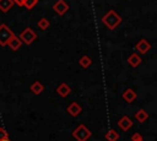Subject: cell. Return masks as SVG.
<instances>
[{"label": "cell", "instance_id": "e0dca14e", "mask_svg": "<svg viewBox=\"0 0 157 141\" xmlns=\"http://www.w3.org/2000/svg\"><path fill=\"white\" fill-rule=\"evenodd\" d=\"M105 140L107 141H118V139H119V134L114 130V129H110V130H108V132L105 134Z\"/></svg>", "mask_w": 157, "mask_h": 141}, {"label": "cell", "instance_id": "2e32d148", "mask_svg": "<svg viewBox=\"0 0 157 141\" xmlns=\"http://www.w3.org/2000/svg\"><path fill=\"white\" fill-rule=\"evenodd\" d=\"M78 64L81 65L82 69H88L91 65H92V59L87 55H82L80 59H78Z\"/></svg>", "mask_w": 157, "mask_h": 141}, {"label": "cell", "instance_id": "ffe728a7", "mask_svg": "<svg viewBox=\"0 0 157 141\" xmlns=\"http://www.w3.org/2000/svg\"><path fill=\"white\" fill-rule=\"evenodd\" d=\"M7 139H9V135H7L6 130H5L4 128H0V141H2V140H7Z\"/></svg>", "mask_w": 157, "mask_h": 141}, {"label": "cell", "instance_id": "7402d4cb", "mask_svg": "<svg viewBox=\"0 0 157 141\" xmlns=\"http://www.w3.org/2000/svg\"><path fill=\"white\" fill-rule=\"evenodd\" d=\"M13 1V4H17L18 6H22V2H23V0H12Z\"/></svg>", "mask_w": 157, "mask_h": 141}, {"label": "cell", "instance_id": "5b68a950", "mask_svg": "<svg viewBox=\"0 0 157 141\" xmlns=\"http://www.w3.org/2000/svg\"><path fill=\"white\" fill-rule=\"evenodd\" d=\"M69 10V5L65 2V0H58L54 5H53V11L55 13H58L59 16H63Z\"/></svg>", "mask_w": 157, "mask_h": 141}, {"label": "cell", "instance_id": "cb8c5ba5", "mask_svg": "<svg viewBox=\"0 0 157 141\" xmlns=\"http://www.w3.org/2000/svg\"><path fill=\"white\" fill-rule=\"evenodd\" d=\"M140 141H144V140H140Z\"/></svg>", "mask_w": 157, "mask_h": 141}, {"label": "cell", "instance_id": "30bf717a", "mask_svg": "<svg viewBox=\"0 0 157 141\" xmlns=\"http://www.w3.org/2000/svg\"><path fill=\"white\" fill-rule=\"evenodd\" d=\"M141 63H142V59H141V56H140L137 53H132V54H130L129 58H128V64H129L131 67H137Z\"/></svg>", "mask_w": 157, "mask_h": 141}, {"label": "cell", "instance_id": "8fae6325", "mask_svg": "<svg viewBox=\"0 0 157 141\" xmlns=\"http://www.w3.org/2000/svg\"><path fill=\"white\" fill-rule=\"evenodd\" d=\"M11 50H13V51H16V50H18L20 48H21V45H22V42L20 40V38L15 34L9 42H7V44H6Z\"/></svg>", "mask_w": 157, "mask_h": 141}, {"label": "cell", "instance_id": "7a4b0ae2", "mask_svg": "<svg viewBox=\"0 0 157 141\" xmlns=\"http://www.w3.org/2000/svg\"><path fill=\"white\" fill-rule=\"evenodd\" d=\"M72 136L76 141H87L91 137V131L83 125L80 124L74 131H72Z\"/></svg>", "mask_w": 157, "mask_h": 141}, {"label": "cell", "instance_id": "9a60e30c", "mask_svg": "<svg viewBox=\"0 0 157 141\" xmlns=\"http://www.w3.org/2000/svg\"><path fill=\"white\" fill-rule=\"evenodd\" d=\"M13 1L12 0H0V11L1 12H7L12 9L13 6Z\"/></svg>", "mask_w": 157, "mask_h": 141}, {"label": "cell", "instance_id": "7c38bea8", "mask_svg": "<svg viewBox=\"0 0 157 141\" xmlns=\"http://www.w3.org/2000/svg\"><path fill=\"white\" fill-rule=\"evenodd\" d=\"M136 97H137V94H136V92L132 88H128L123 93V99L125 102H128V103H132L136 99Z\"/></svg>", "mask_w": 157, "mask_h": 141}, {"label": "cell", "instance_id": "4fadbf2b", "mask_svg": "<svg viewBox=\"0 0 157 141\" xmlns=\"http://www.w3.org/2000/svg\"><path fill=\"white\" fill-rule=\"evenodd\" d=\"M29 90H31V92L34 93V94H40V93L44 91V85H42L39 81H34V82L31 85Z\"/></svg>", "mask_w": 157, "mask_h": 141}, {"label": "cell", "instance_id": "3957f363", "mask_svg": "<svg viewBox=\"0 0 157 141\" xmlns=\"http://www.w3.org/2000/svg\"><path fill=\"white\" fill-rule=\"evenodd\" d=\"M20 40L22 42V43H25V44H27V45H31L36 39H37V33L31 28V27H26L22 32H21V34H20Z\"/></svg>", "mask_w": 157, "mask_h": 141}, {"label": "cell", "instance_id": "5bb4252c", "mask_svg": "<svg viewBox=\"0 0 157 141\" xmlns=\"http://www.w3.org/2000/svg\"><path fill=\"white\" fill-rule=\"evenodd\" d=\"M134 116H135V119H136L139 123H145V121L148 119V114H147V112H146L145 109H139V110L134 114Z\"/></svg>", "mask_w": 157, "mask_h": 141}, {"label": "cell", "instance_id": "d6986e66", "mask_svg": "<svg viewBox=\"0 0 157 141\" xmlns=\"http://www.w3.org/2000/svg\"><path fill=\"white\" fill-rule=\"evenodd\" d=\"M37 2H38V0H23L22 6H25L27 10H32L37 5Z\"/></svg>", "mask_w": 157, "mask_h": 141}, {"label": "cell", "instance_id": "277c9868", "mask_svg": "<svg viewBox=\"0 0 157 141\" xmlns=\"http://www.w3.org/2000/svg\"><path fill=\"white\" fill-rule=\"evenodd\" d=\"M15 36V33L9 28L7 25L1 23L0 25V45L1 47H6L7 42Z\"/></svg>", "mask_w": 157, "mask_h": 141}, {"label": "cell", "instance_id": "ac0fdd59", "mask_svg": "<svg viewBox=\"0 0 157 141\" xmlns=\"http://www.w3.org/2000/svg\"><path fill=\"white\" fill-rule=\"evenodd\" d=\"M37 26L42 29V31H45V29H48L49 28V26H50V22H49V20L48 18H45V17H42V18H39L38 20V22H37Z\"/></svg>", "mask_w": 157, "mask_h": 141}, {"label": "cell", "instance_id": "8992f818", "mask_svg": "<svg viewBox=\"0 0 157 141\" xmlns=\"http://www.w3.org/2000/svg\"><path fill=\"white\" fill-rule=\"evenodd\" d=\"M135 49L140 53V54H146L150 49H151V43L147 40V39H145V38H142V39H140L137 43H136V45H135Z\"/></svg>", "mask_w": 157, "mask_h": 141}, {"label": "cell", "instance_id": "52a82bcc", "mask_svg": "<svg viewBox=\"0 0 157 141\" xmlns=\"http://www.w3.org/2000/svg\"><path fill=\"white\" fill-rule=\"evenodd\" d=\"M118 125H119V128L123 130V131H128L129 129H131L132 128V120L128 116V115H123L120 119H119V121H118Z\"/></svg>", "mask_w": 157, "mask_h": 141}, {"label": "cell", "instance_id": "ba28073f", "mask_svg": "<svg viewBox=\"0 0 157 141\" xmlns=\"http://www.w3.org/2000/svg\"><path fill=\"white\" fill-rule=\"evenodd\" d=\"M66 110H67V113L71 115V116H77V115H80L81 114V112H82V107L78 104V103H76V102H72L67 108H66Z\"/></svg>", "mask_w": 157, "mask_h": 141}, {"label": "cell", "instance_id": "6da1fadb", "mask_svg": "<svg viewBox=\"0 0 157 141\" xmlns=\"http://www.w3.org/2000/svg\"><path fill=\"white\" fill-rule=\"evenodd\" d=\"M123 18L119 13H117L114 10H109L104 16H102V23L108 28V29H115L120 23Z\"/></svg>", "mask_w": 157, "mask_h": 141}, {"label": "cell", "instance_id": "44dd1931", "mask_svg": "<svg viewBox=\"0 0 157 141\" xmlns=\"http://www.w3.org/2000/svg\"><path fill=\"white\" fill-rule=\"evenodd\" d=\"M140 140H142V136H141V134H139V132H135V134L131 136V141H140Z\"/></svg>", "mask_w": 157, "mask_h": 141}, {"label": "cell", "instance_id": "9c48e42d", "mask_svg": "<svg viewBox=\"0 0 157 141\" xmlns=\"http://www.w3.org/2000/svg\"><path fill=\"white\" fill-rule=\"evenodd\" d=\"M56 93H58L60 97L65 98L66 96H69V94L71 93V87H70L67 83L63 82V83H60V85L56 87Z\"/></svg>", "mask_w": 157, "mask_h": 141}, {"label": "cell", "instance_id": "603a6c76", "mask_svg": "<svg viewBox=\"0 0 157 141\" xmlns=\"http://www.w3.org/2000/svg\"><path fill=\"white\" fill-rule=\"evenodd\" d=\"M2 141H10V140H9V139H7V140H2Z\"/></svg>", "mask_w": 157, "mask_h": 141}]
</instances>
